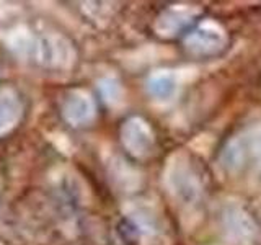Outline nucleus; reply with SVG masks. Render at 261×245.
<instances>
[{"instance_id":"obj_1","label":"nucleus","mask_w":261,"mask_h":245,"mask_svg":"<svg viewBox=\"0 0 261 245\" xmlns=\"http://www.w3.org/2000/svg\"><path fill=\"white\" fill-rule=\"evenodd\" d=\"M65 116L70 122H85L93 114V105L85 95H72L70 100L65 103L64 108Z\"/></svg>"},{"instance_id":"obj_2","label":"nucleus","mask_w":261,"mask_h":245,"mask_svg":"<svg viewBox=\"0 0 261 245\" xmlns=\"http://www.w3.org/2000/svg\"><path fill=\"white\" fill-rule=\"evenodd\" d=\"M18 118V105L12 96H0V131L10 128Z\"/></svg>"},{"instance_id":"obj_3","label":"nucleus","mask_w":261,"mask_h":245,"mask_svg":"<svg viewBox=\"0 0 261 245\" xmlns=\"http://www.w3.org/2000/svg\"><path fill=\"white\" fill-rule=\"evenodd\" d=\"M175 84L168 76H157L150 80V92L155 96H168L173 92Z\"/></svg>"}]
</instances>
